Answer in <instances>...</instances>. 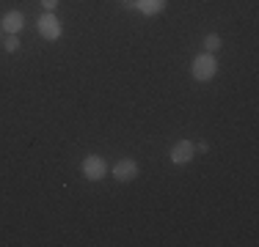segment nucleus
<instances>
[{"label": "nucleus", "instance_id": "obj_6", "mask_svg": "<svg viewBox=\"0 0 259 247\" xmlns=\"http://www.w3.org/2000/svg\"><path fill=\"white\" fill-rule=\"evenodd\" d=\"M0 28H3L9 36H17L22 28H25V17H22V11H9V14L3 17V22H0Z\"/></svg>", "mask_w": 259, "mask_h": 247}, {"label": "nucleus", "instance_id": "obj_11", "mask_svg": "<svg viewBox=\"0 0 259 247\" xmlns=\"http://www.w3.org/2000/svg\"><path fill=\"white\" fill-rule=\"evenodd\" d=\"M119 3H121V6H133V0H119Z\"/></svg>", "mask_w": 259, "mask_h": 247}, {"label": "nucleus", "instance_id": "obj_9", "mask_svg": "<svg viewBox=\"0 0 259 247\" xmlns=\"http://www.w3.org/2000/svg\"><path fill=\"white\" fill-rule=\"evenodd\" d=\"M3 47H6V52H14V49L20 47V41H17V36H9V39L3 41Z\"/></svg>", "mask_w": 259, "mask_h": 247}, {"label": "nucleus", "instance_id": "obj_5", "mask_svg": "<svg viewBox=\"0 0 259 247\" xmlns=\"http://www.w3.org/2000/svg\"><path fill=\"white\" fill-rule=\"evenodd\" d=\"M135 176H138V165H135L133 159H119V162L113 165V178L116 181H133Z\"/></svg>", "mask_w": 259, "mask_h": 247}, {"label": "nucleus", "instance_id": "obj_8", "mask_svg": "<svg viewBox=\"0 0 259 247\" xmlns=\"http://www.w3.org/2000/svg\"><path fill=\"white\" fill-rule=\"evenodd\" d=\"M204 49H207V52H218V49H221V36L209 33L204 39Z\"/></svg>", "mask_w": 259, "mask_h": 247}, {"label": "nucleus", "instance_id": "obj_7", "mask_svg": "<svg viewBox=\"0 0 259 247\" xmlns=\"http://www.w3.org/2000/svg\"><path fill=\"white\" fill-rule=\"evenodd\" d=\"M133 6L141 11V14L155 17V14H160V11L165 9V0H133Z\"/></svg>", "mask_w": 259, "mask_h": 247}, {"label": "nucleus", "instance_id": "obj_3", "mask_svg": "<svg viewBox=\"0 0 259 247\" xmlns=\"http://www.w3.org/2000/svg\"><path fill=\"white\" fill-rule=\"evenodd\" d=\"M83 176L91 178V181H100V178L108 176V162L102 157H85L83 159Z\"/></svg>", "mask_w": 259, "mask_h": 247}, {"label": "nucleus", "instance_id": "obj_10", "mask_svg": "<svg viewBox=\"0 0 259 247\" xmlns=\"http://www.w3.org/2000/svg\"><path fill=\"white\" fill-rule=\"evenodd\" d=\"M41 6H45V9H47V11H53V9H55V6H58V0H41Z\"/></svg>", "mask_w": 259, "mask_h": 247}, {"label": "nucleus", "instance_id": "obj_4", "mask_svg": "<svg viewBox=\"0 0 259 247\" xmlns=\"http://www.w3.org/2000/svg\"><path fill=\"white\" fill-rule=\"evenodd\" d=\"M193 154H196V143H190V140H180V143H174L171 146V162L174 165H185V162H190L193 159Z\"/></svg>", "mask_w": 259, "mask_h": 247}, {"label": "nucleus", "instance_id": "obj_2", "mask_svg": "<svg viewBox=\"0 0 259 247\" xmlns=\"http://www.w3.org/2000/svg\"><path fill=\"white\" fill-rule=\"evenodd\" d=\"M36 28H39V33L45 36L47 41H55V39H61V22H58V17H55L53 11H47V14H41V17H39V22H36Z\"/></svg>", "mask_w": 259, "mask_h": 247}, {"label": "nucleus", "instance_id": "obj_1", "mask_svg": "<svg viewBox=\"0 0 259 247\" xmlns=\"http://www.w3.org/2000/svg\"><path fill=\"white\" fill-rule=\"evenodd\" d=\"M190 72H193V77L199 80V83H207V80H212L215 72H218V60H215L212 52H201V55H196V58H193Z\"/></svg>", "mask_w": 259, "mask_h": 247}]
</instances>
